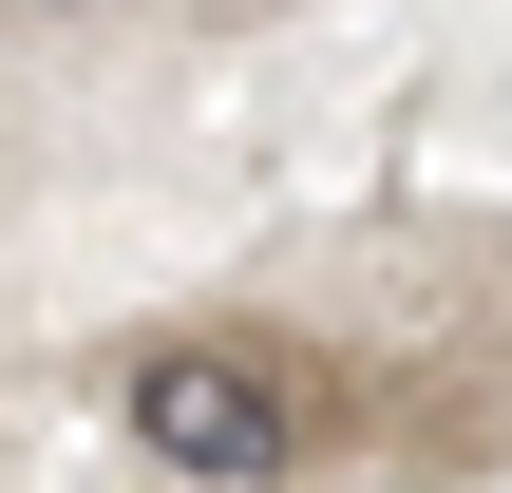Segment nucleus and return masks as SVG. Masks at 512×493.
<instances>
[{"label":"nucleus","instance_id":"obj_1","mask_svg":"<svg viewBox=\"0 0 512 493\" xmlns=\"http://www.w3.org/2000/svg\"><path fill=\"white\" fill-rule=\"evenodd\" d=\"M114 437H133L152 475H190V493H285L304 456H323L304 361L209 342V323H171V342H133V361H114Z\"/></svg>","mask_w":512,"mask_h":493}]
</instances>
